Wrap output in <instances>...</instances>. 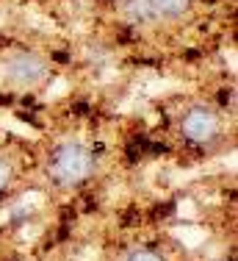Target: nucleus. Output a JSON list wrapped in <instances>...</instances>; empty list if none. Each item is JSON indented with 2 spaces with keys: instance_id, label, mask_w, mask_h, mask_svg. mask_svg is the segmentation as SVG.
<instances>
[{
  "instance_id": "f03ea898",
  "label": "nucleus",
  "mask_w": 238,
  "mask_h": 261,
  "mask_svg": "<svg viewBox=\"0 0 238 261\" xmlns=\"http://www.w3.org/2000/svg\"><path fill=\"white\" fill-rule=\"evenodd\" d=\"M180 130L189 142H197V145H205V142L216 139L219 136V114L205 106H197V109H189L186 117L180 120Z\"/></svg>"
},
{
  "instance_id": "6e6552de",
  "label": "nucleus",
  "mask_w": 238,
  "mask_h": 261,
  "mask_svg": "<svg viewBox=\"0 0 238 261\" xmlns=\"http://www.w3.org/2000/svg\"><path fill=\"white\" fill-rule=\"evenodd\" d=\"M9 178H11V170H9V164H6L3 159H0V189H3L6 184H9Z\"/></svg>"
},
{
  "instance_id": "20e7f679",
  "label": "nucleus",
  "mask_w": 238,
  "mask_h": 261,
  "mask_svg": "<svg viewBox=\"0 0 238 261\" xmlns=\"http://www.w3.org/2000/svg\"><path fill=\"white\" fill-rule=\"evenodd\" d=\"M172 236L180 242V245L189 247V250H194V247H199V245L208 242V231L199 228V225H177V228H172Z\"/></svg>"
},
{
  "instance_id": "7ed1b4c3",
  "label": "nucleus",
  "mask_w": 238,
  "mask_h": 261,
  "mask_svg": "<svg viewBox=\"0 0 238 261\" xmlns=\"http://www.w3.org/2000/svg\"><path fill=\"white\" fill-rule=\"evenodd\" d=\"M3 72H6V78L14 81V84L31 86V84H36V81H42L47 75V64H45V59L36 56V53H14V56L6 59Z\"/></svg>"
},
{
  "instance_id": "39448f33",
  "label": "nucleus",
  "mask_w": 238,
  "mask_h": 261,
  "mask_svg": "<svg viewBox=\"0 0 238 261\" xmlns=\"http://www.w3.org/2000/svg\"><path fill=\"white\" fill-rule=\"evenodd\" d=\"M150 17H177L189 9V0H144Z\"/></svg>"
},
{
  "instance_id": "0eeeda50",
  "label": "nucleus",
  "mask_w": 238,
  "mask_h": 261,
  "mask_svg": "<svg viewBox=\"0 0 238 261\" xmlns=\"http://www.w3.org/2000/svg\"><path fill=\"white\" fill-rule=\"evenodd\" d=\"M177 217L180 220H194V217H197V208H194V203L189 197H183V200L177 203Z\"/></svg>"
},
{
  "instance_id": "f257e3e1",
  "label": "nucleus",
  "mask_w": 238,
  "mask_h": 261,
  "mask_svg": "<svg viewBox=\"0 0 238 261\" xmlns=\"http://www.w3.org/2000/svg\"><path fill=\"white\" fill-rule=\"evenodd\" d=\"M50 172L64 186L80 184L95 172V153L80 142H64L55 147L53 159H50Z\"/></svg>"
},
{
  "instance_id": "423d86ee",
  "label": "nucleus",
  "mask_w": 238,
  "mask_h": 261,
  "mask_svg": "<svg viewBox=\"0 0 238 261\" xmlns=\"http://www.w3.org/2000/svg\"><path fill=\"white\" fill-rule=\"evenodd\" d=\"M125 261H164V256L155 250H147V247H141V250H133Z\"/></svg>"
}]
</instances>
